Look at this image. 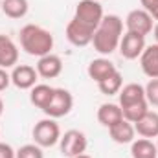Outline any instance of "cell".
Segmentation results:
<instances>
[{
  "label": "cell",
  "instance_id": "9a60e30c",
  "mask_svg": "<svg viewBox=\"0 0 158 158\" xmlns=\"http://www.w3.org/2000/svg\"><path fill=\"white\" fill-rule=\"evenodd\" d=\"M134 125V131L140 138H156L158 136V112L155 110H147L143 118H140Z\"/></svg>",
  "mask_w": 158,
  "mask_h": 158
},
{
  "label": "cell",
  "instance_id": "e0dca14e",
  "mask_svg": "<svg viewBox=\"0 0 158 158\" xmlns=\"http://www.w3.org/2000/svg\"><path fill=\"white\" fill-rule=\"evenodd\" d=\"M143 99H145V86L140 85V83L123 85L121 90L118 92L119 107H125V105H131V103H138V101H143Z\"/></svg>",
  "mask_w": 158,
  "mask_h": 158
},
{
  "label": "cell",
  "instance_id": "7a4b0ae2",
  "mask_svg": "<svg viewBox=\"0 0 158 158\" xmlns=\"http://www.w3.org/2000/svg\"><path fill=\"white\" fill-rule=\"evenodd\" d=\"M20 39V48L31 55V57H44L48 53H52L53 50V35L52 31H48L46 28L37 26V24H26L20 28L19 33Z\"/></svg>",
  "mask_w": 158,
  "mask_h": 158
},
{
  "label": "cell",
  "instance_id": "cb8c5ba5",
  "mask_svg": "<svg viewBox=\"0 0 158 158\" xmlns=\"http://www.w3.org/2000/svg\"><path fill=\"white\" fill-rule=\"evenodd\" d=\"M15 158H44V153L42 147H39L37 143H26L17 149Z\"/></svg>",
  "mask_w": 158,
  "mask_h": 158
},
{
  "label": "cell",
  "instance_id": "4dcf8cb0",
  "mask_svg": "<svg viewBox=\"0 0 158 158\" xmlns=\"http://www.w3.org/2000/svg\"><path fill=\"white\" fill-rule=\"evenodd\" d=\"M2 112H4V101H2V98H0V116H2Z\"/></svg>",
  "mask_w": 158,
  "mask_h": 158
},
{
  "label": "cell",
  "instance_id": "1f68e13d",
  "mask_svg": "<svg viewBox=\"0 0 158 158\" xmlns=\"http://www.w3.org/2000/svg\"><path fill=\"white\" fill-rule=\"evenodd\" d=\"M0 11H2V0H0Z\"/></svg>",
  "mask_w": 158,
  "mask_h": 158
},
{
  "label": "cell",
  "instance_id": "ac0fdd59",
  "mask_svg": "<svg viewBox=\"0 0 158 158\" xmlns=\"http://www.w3.org/2000/svg\"><path fill=\"white\" fill-rule=\"evenodd\" d=\"M121 119H123V112H121V107L118 103H103V105H99V109H98V121L103 127L110 129L112 125H116Z\"/></svg>",
  "mask_w": 158,
  "mask_h": 158
},
{
  "label": "cell",
  "instance_id": "52a82bcc",
  "mask_svg": "<svg viewBox=\"0 0 158 158\" xmlns=\"http://www.w3.org/2000/svg\"><path fill=\"white\" fill-rule=\"evenodd\" d=\"M125 28L127 31H132V33H138V35H149L155 28V19L142 7L138 9H132L127 13L125 17Z\"/></svg>",
  "mask_w": 158,
  "mask_h": 158
},
{
  "label": "cell",
  "instance_id": "ffe728a7",
  "mask_svg": "<svg viewBox=\"0 0 158 158\" xmlns=\"http://www.w3.org/2000/svg\"><path fill=\"white\" fill-rule=\"evenodd\" d=\"M131 156L132 158H158L156 143L149 138H138L131 143Z\"/></svg>",
  "mask_w": 158,
  "mask_h": 158
},
{
  "label": "cell",
  "instance_id": "8fae6325",
  "mask_svg": "<svg viewBox=\"0 0 158 158\" xmlns=\"http://www.w3.org/2000/svg\"><path fill=\"white\" fill-rule=\"evenodd\" d=\"M35 70H37L39 77L55 79L63 74V59L55 53H48L44 57H39Z\"/></svg>",
  "mask_w": 158,
  "mask_h": 158
},
{
  "label": "cell",
  "instance_id": "f1b7e54d",
  "mask_svg": "<svg viewBox=\"0 0 158 158\" xmlns=\"http://www.w3.org/2000/svg\"><path fill=\"white\" fill-rule=\"evenodd\" d=\"M153 35H155V40H156V44H158V22L155 24V28H153Z\"/></svg>",
  "mask_w": 158,
  "mask_h": 158
},
{
  "label": "cell",
  "instance_id": "3957f363",
  "mask_svg": "<svg viewBox=\"0 0 158 158\" xmlns=\"http://www.w3.org/2000/svg\"><path fill=\"white\" fill-rule=\"evenodd\" d=\"M61 127L53 118H44L35 123L31 136H33V143H37L39 147L46 149V147H53L59 143L61 140Z\"/></svg>",
  "mask_w": 158,
  "mask_h": 158
},
{
  "label": "cell",
  "instance_id": "7c38bea8",
  "mask_svg": "<svg viewBox=\"0 0 158 158\" xmlns=\"http://www.w3.org/2000/svg\"><path fill=\"white\" fill-rule=\"evenodd\" d=\"M19 64V46L11 37L0 33V68H13Z\"/></svg>",
  "mask_w": 158,
  "mask_h": 158
},
{
  "label": "cell",
  "instance_id": "9c48e42d",
  "mask_svg": "<svg viewBox=\"0 0 158 158\" xmlns=\"http://www.w3.org/2000/svg\"><path fill=\"white\" fill-rule=\"evenodd\" d=\"M94 31H96V30H92V28L81 24L76 19H72V20L66 24V39H68L70 44H74V46H77V48H83V46L92 44Z\"/></svg>",
  "mask_w": 158,
  "mask_h": 158
},
{
  "label": "cell",
  "instance_id": "d6a6232c",
  "mask_svg": "<svg viewBox=\"0 0 158 158\" xmlns=\"http://www.w3.org/2000/svg\"><path fill=\"white\" fill-rule=\"evenodd\" d=\"M156 147H158V136H156Z\"/></svg>",
  "mask_w": 158,
  "mask_h": 158
},
{
  "label": "cell",
  "instance_id": "ba28073f",
  "mask_svg": "<svg viewBox=\"0 0 158 158\" xmlns=\"http://www.w3.org/2000/svg\"><path fill=\"white\" fill-rule=\"evenodd\" d=\"M145 37L143 35H138V33H132V31H125L121 35L119 40V55L127 61H134V59H140L142 52L145 50Z\"/></svg>",
  "mask_w": 158,
  "mask_h": 158
},
{
  "label": "cell",
  "instance_id": "7402d4cb",
  "mask_svg": "<svg viewBox=\"0 0 158 158\" xmlns=\"http://www.w3.org/2000/svg\"><path fill=\"white\" fill-rule=\"evenodd\" d=\"M121 86H123V76L119 74L118 70L114 74H110L107 79H103V81L98 83L99 92L105 94V96H116L119 90H121Z\"/></svg>",
  "mask_w": 158,
  "mask_h": 158
},
{
  "label": "cell",
  "instance_id": "d6986e66",
  "mask_svg": "<svg viewBox=\"0 0 158 158\" xmlns=\"http://www.w3.org/2000/svg\"><path fill=\"white\" fill-rule=\"evenodd\" d=\"M53 90H55V88L50 86V85H46V83H37V85L30 90V101H31V105L37 107V109H40V110H44V109L48 107L52 96H53Z\"/></svg>",
  "mask_w": 158,
  "mask_h": 158
},
{
  "label": "cell",
  "instance_id": "30bf717a",
  "mask_svg": "<svg viewBox=\"0 0 158 158\" xmlns=\"http://www.w3.org/2000/svg\"><path fill=\"white\" fill-rule=\"evenodd\" d=\"M39 74L30 64H17L11 68V85H15L20 90H31L37 85Z\"/></svg>",
  "mask_w": 158,
  "mask_h": 158
},
{
  "label": "cell",
  "instance_id": "4316f807",
  "mask_svg": "<svg viewBox=\"0 0 158 158\" xmlns=\"http://www.w3.org/2000/svg\"><path fill=\"white\" fill-rule=\"evenodd\" d=\"M11 85V74L6 68H0V92H4Z\"/></svg>",
  "mask_w": 158,
  "mask_h": 158
},
{
  "label": "cell",
  "instance_id": "83f0119b",
  "mask_svg": "<svg viewBox=\"0 0 158 158\" xmlns=\"http://www.w3.org/2000/svg\"><path fill=\"white\" fill-rule=\"evenodd\" d=\"M15 155H17V151L9 143L0 142V158H15Z\"/></svg>",
  "mask_w": 158,
  "mask_h": 158
},
{
  "label": "cell",
  "instance_id": "5bb4252c",
  "mask_svg": "<svg viewBox=\"0 0 158 158\" xmlns=\"http://www.w3.org/2000/svg\"><path fill=\"white\" fill-rule=\"evenodd\" d=\"M142 72L149 79H158V44H149L140 55Z\"/></svg>",
  "mask_w": 158,
  "mask_h": 158
},
{
  "label": "cell",
  "instance_id": "2e32d148",
  "mask_svg": "<svg viewBox=\"0 0 158 158\" xmlns=\"http://www.w3.org/2000/svg\"><path fill=\"white\" fill-rule=\"evenodd\" d=\"M109 134L112 138V142H116L119 145H127V143H132L136 140V131H134V125L127 119H121L116 125H112L109 129Z\"/></svg>",
  "mask_w": 158,
  "mask_h": 158
},
{
  "label": "cell",
  "instance_id": "8992f818",
  "mask_svg": "<svg viewBox=\"0 0 158 158\" xmlns=\"http://www.w3.org/2000/svg\"><path fill=\"white\" fill-rule=\"evenodd\" d=\"M72 109H74V96H72V92L66 90V88H55L48 107L42 112L48 118L57 119V118H63V116L70 114Z\"/></svg>",
  "mask_w": 158,
  "mask_h": 158
},
{
  "label": "cell",
  "instance_id": "277c9868",
  "mask_svg": "<svg viewBox=\"0 0 158 158\" xmlns=\"http://www.w3.org/2000/svg\"><path fill=\"white\" fill-rule=\"evenodd\" d=\"M103 17H105V13H103V6L99 4V0H79L76 6L74 19L92 30H96L99 26Z\"/></svg>",
  "mask_w": 158,
  "mask_h": 158
},
{
  "label": "cell",
  "instance_id": "603a6c76",
  "mask_svg": "<svg viewBox=\"0 0 158 158\" xmlns=\"http://www.w3.org/2000/svg\"><path fill=\"white\" fill-rule=\"evenodd\" d=\"M149 110V103L147 99L143 101H138V103H131V105H125L121 107V112H123V119L131 121V123H136L140 118L145 116V112Z\"/></svg>",
  "mask_w": 158,
  "mask_h": 158
},
{
  "label": "cell",
  "instance_id": "484cf974",
  "mask_svg": "<svg viewBox=\"0 0 158 158\" xmlns=\"http://www.w3.org/2000/svg\"><path fill=\"white\" fill-rule=\"evenodd\" d=\"M140 4H142V9H145L158 22V0H140Z\"/></svg>",
  "mask_w": 158,
  "mask_h": 158
},
{
  "label": "cell",
  "instance_id": "44dd1931",
  "mask_svg": "<svg viewBox=\"0 0 158 158\" xmlns=\"http://www.w3.org/2000/svg\"><path fill=\"white\" fill-rule=\"evenodd\" d=\"M30 11L28 0H2V13L13 20L24 19Z\"/></svg>",
  "mask_w": 158,
  "mask_h": 158
},
{
  "label": "cell",
  "instance_id": "6da1fadb",
  "mask_svg": "<svg viewBox=\"0 0 158 158\" xmlns=\"http://www.w3.org/2000/svg\"><path fill=\"white\" fill-rule=\"evenodd\" d=\"M123 35V20L118 15H105L94 31V50L101 55H110L118 50Z\"/></svg>",
  "mask_w": 158,
  "mask_h": 158
},
{
  "label": "cell",
  "instance_id": "4fadbf2b",
  "mask_svg": "<svg viewBox=\"0 0 158 158\" xmlns=\"http://www.w3.org/2000/svg\"><path fill=\"white\" fill-rule=\"evenodd\" d=\"M116 70H118V68H116V64H114L110 59H107V57H98V59H92V61L88 63L86 74H88V77L92 79V81L99 83V81L107 79L110 74H114Z\"/></svg>",
  "mask_w": 158,
  "mask_h": 158
},
{
  "label": "cell",
  "instance_id": "d4e9b609",
  "mask_svg": "<svg viewBox=\"0 0 158 158\" xmlns=\"http://www.w3.org/2000/svg\"><path fill=\"white\" fill-rule=\"evenodd\" d=\"M145 99L149 107H158V79H149L145 85Z\"/></svg>",
  "mask_w": 158,
  "mask_h": 158
},
{
  "label": "cell",
  "instance_id": "5b68a950",
  "mask_svg": "<svg viewBox=\"0 0 158 158\" xmlns=\"http://www.w3.org/2000/svg\"><path fill=\"white\" fill-rule=\"evenodd\" d=\"M86 147H88V140H86V134L83 131L70 129L64 134H61L59 149L64 158H74L77 155H83L86 151Z\"/></svg>",
  "mask_w": 158,
  "mask_h": 158
},
{
  "label": "cell",
  "instance_id": "f546056e",
  "mask_svg": "<svg viewBox=\"0 0 158 158\" xmlns=\"http://www.w3.org/2000/svg\"><path fill=\"white\" fill-rule=\"evenodd\" d=\"M74 158H92L90 155H86V153H83V155H77V156H74Z\"/></svg>",
  "mask_w": 158,
  "mask_h": 158
}]
</instances>
